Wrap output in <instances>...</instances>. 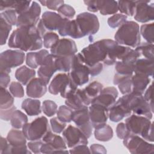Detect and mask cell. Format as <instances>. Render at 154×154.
I'll return each mask as SVG.
<instances>
[{"mask_svg":"<svg viewBox=\"0 0 154 154\" xmlns=\"http://www.w3.org/2000/svg\"><path fill=\"white\" fill-rule=\"evenodd\" d=\"M42 37L35 26L19 27L10 35L8 46L23 52L40 49L43 46Z\"/></svg>","mask_w":154,"mask_h":154,"instance_id":"6da1fadb","label":"cell"},{"mask_svg":"<svg viewBox=\"0 0 154 154\" xmlns=\"http://www.w3.org/2000/svg\"><path fill=\"white\" fill-rule=\"evenodd\" d=\"M117 43L111 39H102L84 48L80 52L84 64L90 69L93 66L103 62L109 49Z\"/></svg>","mask_w":154,"mask_h":154,"instance_id":"7a4b0ae2","label":"cell"},{"mask_svg":"<svg viewBox=\"0 0 154 154\" xmlns=\"http://www.w3.org/2000/svg\"><path fill=\"white\" fill-rule=\"evenodd\" d=\"M125 124L131 134L141 136L147 141H153V123L150 120L134 114L125 120Z\"/></svg>","mask_w":154,"mask_h":154,"instance_id":"3957f363","label":"cell"},{"mask_svg":"<svg viewBox=\"0 0 154 154\" xmlns=\"http://www.w3.org/2000/svg\"><path fill=\"white\" fill-rule=\"evenodd\" d=\"M114 38L119 45H126L132 48L137 47L141 41L138 24L134 21H126L116 31Z\"/></svg>","mask_w":154,"mask_h":154,"instance_id":"277c9868","label":"cell"},{"mask_svg":"<svg viewBox=\"0 0 154 154\" xmlns=\"http://www.w3.org/2000/svg\"><path fill=\"white\" fill-rule=\"evenodd\" d=\"M122 97L135 114L144 116L149 120L152 119L153 107L144 99L142 94L131 92Z\"/></svg>","mask_w":154,"mask_h":154,"instance_id":"5b68a950","label":"cell"},{"mask_svg":"<svg viewBox=\"0 0 154 154\" xmlns=\"http://www.w3.org/2000/svg\"><path fill=\"white\" fill-rule=\"evenodd\" d=\"M78 86L69 78L68 74L58 73L51 82L49 85V92L54 95L60 93L63 98L66 99L73 93Z\"/></svg>","mask_w":154,"mask_h":154,"instance_id":"8992f818","label":"cell"},{"mask_svg":"<svg viewBox=\"0 0 154 154\" xmlns=\"http://www.w3.org/2000/svg\"><path fill=\"white\" fill-rule=\"evenodd\" d=\"M50 130L48 120L45 116L36 118L31 123H26L22 128V132L29 141L42 140Z\"/></svg>","mask_w":154,"mask_h":154,"instance_id":"52a82bcc","label":"cell"},{"mask_svg":"<svg viewBox=\"0 0 154 154\" xmlns=\"http://www.w3.org/2000/svg\"><path fill=\"white\" fill-rule=\"evenodd\" d=\"M68 19L63 17L60 14L53 11H47L43 13L37 28L43 38L48 32L59 30Z\"/></svg>","mask_w":154,"mask_h":154,"instance_id":"ba28073f","label":"cell"},{"mask_svg":"<svg viewBox=\"0 0 154 154\" xmlns=\"http://www.w3.org/2000/svg\"><path fill=\"white\" fill-rule=\"evenodd\" d=\"M68 76L78 87L82 86L88 82L89 69L84 64L80 53L74 55L72 68L68 73Z\"/></svg>","mask_w":154,"mask_h":154,"instance_id":"9c48e42d","label":"cell"},{"mask_svg":"<svg viewBox=\"0 0 154 154\" xmlns=\"http://www.w3.org/2000/svg\"><path fill=\"white\" fill-rule=\"evenodd\" d=\"M75 20L82 37L87 35L91 37L99 29L100 25L98 18L91 13H81L77 15Z\"/></svg>","mask_w":154,"mask_h":154,"instance_id":"30bf717a","label":"cell"},{"mask_svg":"<svg viewBox=\"0 0 154 154\" xmlns=\"http://www.w3.org/2000/svg\"><path fill=\"white\" fill-rule=\"evenodd\" d=\"M25 58L24 52L19 49H8L1 52L0 55V72L10 73L12 68L22 64Z\"/></svg>","mask_w":154,"mask_h":154,"instance_id":"8fae6325","label":"cell"},{"mask_svg":"<svg viewBox=\"0 0 154 154\" xmlns=\"http://www.w3.org/2000/svg\"><path fill=\"white\" fill-rule=\"evenodd\" d=\"M43 142L41 147L42 153H68L67 146L63 138L53 134L51 131L42 138Z\"/></svg>","mask_w":154,"mask_h":154,"instance_id":"7c38bea8","label":"cell"},{"mask_svg":"<svg viewBox=\"0 0 154 154\" xmlns=\"http://www.w3.org/2000/svg\"><path fill=\"white\" fill-rule=\"evenodd\" d=\"M123 144L132 154L152 153L154 146L138 135L129 134L123 139Z\"/></svg>","mask_w":154,"mask_h":154,"instance_id":"4fadbf2b","label":"cell"},{"mask_svg":"<svg viewBox=\"0 0 154 154\" xmlns=\"http://www.w3.org/2000/svg\"><path fill=\"white\" fill-rule=\"evenodd\" d=\"M72 120L87 138L91 137L93 128L90 122L87 106L73 110Z\"/></svg>","mask_w":154,"mask_h":154,"instance_id":"5bb4252c","label":"cell"},{"mask_svg":"<svg viewBox=\"0 0 154 154\" xmlns=\"http://www.w3.org/2000/svg\"><path fill=\"white\" fill-rule=\"evenodd\" d=\"M41 7L36 1H32L29 8L18 15L16 26L17 28L26 26H35L40 20Z\"/></svg>","mask_w":154,"mask_h":154,"instance_id":"9a60e30c","label":"cell"},{"mask_svg":"<svg viewBox=\"0 0 154 154\" xmlns=\"http://www.w3.org/2000/svg\"><path fill=\"white\" fill-rule=\"evenodd\" d=\"M63 137L69 148L80 144H87L88 138L77 127L69 125L63 132Z\"/></svg>","mask_w":154,"mask_h":154,"instance_id":"2e32d148","label":"cell"},{"mask_svg":"<svg viewBox=\"0 0 154 154\" xmlns=\"http://www.w3.org/2000/svg\"><path fill=\"white\" fill-rule=\"evenodd\" d=\"M134 17L141 23H146L154 19V3L150 1H136Z\"/></svg>","mask_w":154,"mask_h":154,"instance_id":"e0dca14e","label":"cell"},{"mask_svg":"<svg viewBox=\"0 0 154 154\" xmlns=\"http://www.w3.org/2000/svg\"><path fill=\"white\" fill-rule=\"evenodd\" d=\"M50 51L51 54L57 57L73 56L77 52V46L72 39L64 38L59 39Z\"/></svg>","mask_w":154,"mask_h":154,"instance_id":"ac0fdd59","label":"cell"},{"mask_svg":"<svg viewBox=\"0 0 154 154\" xmlns=\"http://www.w3.org/2000/svg\"><path fill=\"white\" fill-rule=\"evenodd\" d=\"M132 111L122 97H120L108 110V118L112 122H118L131 115Z\"/></svg>","mask_w":154,"mask_h":154,"instance_id":"d6986e66","label":"cell"},{"mask_svg":"<svg viewBox=\"0 0 154 154\" xmlns=\"http://www.w3.org/2000/svg\"><path fill=\"white\" fill-rule=\"evenodd\" d=\"M118 94V91L114 87H106L102 89L100 94L93 100L91 103L100 105L109 110L115 103Z\"/></svg>","mask_w":154,"mask_h":154,"instance_id":"ffe728a7","label":"cell"},{"mask_svg":"<svg viewBox=\"0 0 154 154\" xmlns=\"http://www.w3.org/2000/svg\"><path fill=\"white\" fill-rule=\"evenodd\" d=\"M89 116L93 128L106 124L108 119V109L96 103H91L88 107Z\"/></svg>","mask_w":154,"mask_h":154,"instance_id":"44dd1931","label":"cell"},{"mask_svg":"<svg viewBox=\"0 0 154 154\" xmlns=\"http://www.w3.org/2000/svg\"><path fill=\"white\" fill-rule=\"evenodd\" d=\"M55 55L49 54L38 69V78L46 85L48 84L51 77L57 70L55 66Z\"/></svg>","mask_w":154,"mask_h":154,"instance_id":"7402d4cb","label":"cell"},{"mask_svg":"<svg viewBox=\"0 0 154 154\" xmlns=\"http://www.w3.org/2000/svg\"><path fill=\"white\" fill-rule=\"evenodd\" d=\"M65 104L72 109L76 110L90 105L91 102L87 97L82 89L77 88L73 93L66 99Z\"/></svg>","mask_w":154,"mask_h":154,"instance_id":"603a6c76","label":"cell"},{"mask_svg":"<svg viewBox=\"0 0 154 154\" xmlns=\"http://www.w3.org/2000/svg\"><path fill=\"white\" fill-rule=\"evenodd\" d=\"M46 85L39 78H34L26 85V94L31 98H40L47 91Z\"/></svg>","mask_w":154,"mask_h":154,"instance_id":"cb8c5ba5","label":"cell"},{"mask_svg":"<svg viewBox=\"0 0 154 154\" xmlns=\"http://www.w3.org/2000/svg\"><path fill=\"white\" fill-rule=\"evenodd\" d=\"M31 1H1L0 11H4L7 10H14L18 15L27 11L31 4Z\"/></svg>","mask_w":154,"mask_h":154,"instance_id":"d4e9b609","label":"cell"},{"mask_svg":"<svg viewBox=\"0 0 154 154\" xmlns=\"http://www.w3.org/2000/svg\"><path fill=\"white\" fill-rule=\"evenodd\" d=\"M58 33L61 36L65 37L69 35L73 38L78 39L82 37L75 19H67L61 28L58 30Z\"/></svg>","mask_w":154,"mask_h":154,"instance_id":"484cf974","label":"cell"},{"mask_svg":"<svg viewBox=\"0 0 154 154\" xmlns=\"http://www.w3.org/2000/svg\"><path fill=\"white\" fill-rule=\"evenodd\" d=\"M134 72L137 74H142L149 77H153V61L144 58L138 59L134 64Z\"/></svg>","mask_w":154,"mask_h":154,"instance_id":"4316f807","label":"cell"},{"mask_svg":"<svg viewBox=\"0 0 154 154\" xmlns=\"http://www.w3.org/2000/svg\"><path fill=\"white\" fill-rule=\"evenodd\" d=\"M131 81L132 85V92L143 94L147 85L150 84V79L144 75L135 73L131 77Z\"/></svg>","mask_w":154,"mask_h":154,"instance_id":"83f0119b","label":"cell"},{"mask_svg":"<svg viewBox=\"0 0 154 154\" xmlns=\"http://www.w3.org/2000/svg\"><path fill=\"white\" fill-rule=\"evenodd\" d=\"M21 108L29 116H35L42 112L41 103L39 100L26 98L23 100Z\"/></svg>","mask_w":154,"mask_h":154,"instance_id":"f1b7e54d","label":"cell"},{"mask_svg":"<svg viewBox=\"0 0 154 154\" xmlns=\"http://www.w3.org/2000/svg\"><path fill=\"white\" fill-rule=\"evenodd\" d=\"M35 76V71L33 69L22 66L15 72L16 79L22 85H27Z\"/></svg>","mask_w":154,"mask_h":154,"instance_id":"f546056e","label":"cell"},{"mask_svg":"<svg viewBox=\"0 0 154 154\" xmlns=\"http://www.w3.org/2000/svg\"><path fill=\"white\" fill-rule=\"evenodd\" d=\"M7 140L12 147H20L25 146L26 144V138L24 135L22 131L17 129H11L7 136Z\"/></svg>","mask_w":154,"mask_h":154,"instance_id":"4dcf8cb0","label":"cell"},{"mask_svg":"<svg viewBox=\"0 0 154 154\" xmlns=\"http://www.w3.org/2000/svg\"><path fill=\"white\" fill-rule=\"evenodd\" d=\"M98 11L102 15L116 14L118 11V3L116 1L97 0Z\"/></svg>","mask_w":154,"mask_h":154,"instance_id":"1f68e13d","label":"cell"},{"mask_svg":"<svg viewBox=\"0 0 154 154\" xmlns=\"http://www.w3.org/2000/svg\"><path fill=\"white\" fill-rule=\"evenodd\" d=\"M94 129V137L98 141L106 142L111 140L113 137L112 129L108 125L105 124Z\"/></svg>","mask_w":154,"mask_h":154,"instance_id":"d6a6232c","label":"cell"},{"mask_svg":"<svg viewBox=\"0 0 154 154\" xmlns=\"http://www.w3.org/2000/svg\"><path fill=\"white\" fill-rule=\"evenodd\" d=\"M102 89L103 85L101 83L97 81H93L82 90L91 103L93 100L100 94Z\"/></svg>","mask_w":154,"mask_h":154,"instance_id":"836d02e7","label":"cell"},{"mask_svg":"<svg viewBox=\"0 0 154 154\" xmlns=\"http://www.w3.org/2000/svg\"><path fill=\"white\" fill-rule=\"evenodd\" d=\"M28 123V117L23 112L20 110L16 109L10 119V123L14 129H21Z\"/></svg>","mask_w":154,"mask_h":154,"instance_id":"e575fe53","label":"cell"},{"mask_svg":"<svg viewBox=\"0 0 154 154\" xmlns=\"http://www.w3.org/2000/svg\"><path fill=\"white\" fill-rule=\"evenodd\" d=\"M73 57L74 55L68 57L56 56L55 66L57 70L63 72H69L72 68Z\"/></svg>","mask_w":154,"mask_h":154,"instance_id":"d590c367","label":"cell"},{"mask_svg":"<svg viewBox=\"0 0 154 154\" xmlns=\"http://www.w3.org/2000/svg\"><path fill=\"white\" fill-rule=\"evenodd\" d=\"M0 109H7L13 106L14 97L5 88L0 87Z\"/></svg>","mask_w":154,"mask_h":154,"instance_id":"8d00e7d4","label":"cell"},{"mask_svg":"<svg viewBox=\"0 0 154 154\" xmlns=\"http://www.w3.org/2000/svg\"><path fill=\"white\" fill-rule=\"evenodd\" d=\"M118 8L120 13L125 15L133 16L136 8V1H119Z\"/></svg>","mask_w":154,"mask_h":154,"instance_id":"74e56055","label":"cell"},{"mask_svg":"<svg viewBox=\"0 0 154 154\" xmlns=\"http://www.w3.org/2000/svg\"><path fill=\"white\" fill-rule=\"evenodd\" d=\"M153 44L144 42L140 43L135 50L139 53L140 57L143 55L144 58L153 61Z\"/></svg>","mask_w":154,"mask_h":154,"instance_id":"f35d334b","label":"cell"},{"mask_svg":"<svg viewBox=\"0 0 154 154\" xmlns=\"http://www.w3.org/2000/svg\"><path fill=\"white\" fill-rule=\"evenodd\" d=\"M115 64V70L117 74L125 76H132L133 75L134 64L118 61Z\"/></svg>","mask_w":154,"mask_h":154,"instance_id":"ab89813d","label":"cell"},{"mask_svg":"<svg viewBox=\"0 0 154 154\" xmlns=\"http://www.w3.org/2000/svg\"><path fill=\"white\" fill-rule=\"evenodd\" d=\"M73 109L66 105H61L57 112V118L64 123H70L72 122Z\"/></svg>","mask_w":154,"mask_h":154,"instance_id":"60d3db41","label":"cell"},{"mask_svg":"<svg viewBox=\"0 0 154 154\" xmlns=\"http://www.w3.org/2000/svg\"><path fill=\"white\" fill-rule=\"evenodd\" d=\"M153 23L142 25L140 27V35L149 43H153Z\"/></svg>","mask_w":154,"mask_h":154,"instance_id":"b9f144b4","label":"cell"},{"mask_svg":"<svg viewBox=\"0 0 154 154\" xmlns=\"http://www.w3.org/2000/svg\"><path fill=\"white\" fill-rule=\"evenodd\" d=\"M127 16L117 13L114 14V15L108 17L107 23L109 27L111 28H116L117 27H120L122 25H123L125 22L127 21Z\"/></svg>","mask_w":154,"mask_h":154,"instance_id":"7bdbcfd3","label":"cell"},{"mask_svg":"<svg viewBox=\"0 0 154 154\" xmlns=\"http://www.w3.org/2000/svg\"><path fill=\"white\" fill-rule=\"evenodd\" d=\"M12 29V25L7 23L2 18L0 17V29H1V45L6 43L8 38L10 31Z\"/></svg>","mask_w":154,"mask_h":154,"instance_id":"ee69618b","label":"cell"},{"mask_svg":"<svg viewBox=\"0 0 154 154\" xmlns=\"http://www.w3.org/2000/svg\"><path fill=\"white\" fill-rule=\"evenodd\" d=\"M57 103L51 100H45L43 102L42 109L43 113L48 117L54 116L57 112Z\"/></svg>","mask_w":154,"mask_h":154,"instance_id":"f6af8a7d","label":"cell"},{"mask_svg":"<svg viewBox=\"0 0 154 154\" xmlns=\"http://www.w3.org/2000/svg\"><path fill=\"white\" fill-rule=\"evenodd\" d=\"M43 38L44 47L51 49L59 40V36L54 32H48L43 37Z\"/></svg>","mask_w":154,"mask_h":154,"instance_id":"bcb514c9","label":"cell"},{"mask_svg":"<svg viewBox=\"0 0 154 154\" xmlns=\"http://www.w3.org/2000/svg\"><path fill=\"white\" fill-rule=\"evenodd\" d=\"M18 14L14 10H7L2 11L0 14V17L5 20L11 25H16Z\"/></svg>","mask_w":154,"mask_h":154,"instance_id":"7dc6e473","label":"cell"},{"mask_svg":"<svg viewBox=\"0 0 154 154\" xmlns=\"http://www.w3.org/2000/svg\"><path fill=\"white\" fill-rule=\"evenodd\" d=\"M9 91L14 97L22 98L24 96V90L22 84L19 82H11L9 85Z\"/></svg>","mask_w":154,"mask_h":154,"instance_id":"c3c4849f","label":"cell"},{"mask_svg":"<svg viewBox=\"0 0 154 154\" xmlns=\"http://www.w3.org/2000/svg\"><path fill=\"white\" fill-rule=\"evenodd\" d=\"M57 11L58 12V14H60L63 17L70 20L73 18L76 13L73 7L69 4H65L61 5Z\"/></svg>","mask_w":154,"mask_h":154,"instance_id":"681fc988","label":"cell"},{"mask_svg":"<svg viewBox=\"0 0 154 154\" xmlns=\"http://www.w3.org/2000/svg\"><path fill=\"white\" fill-rule=\"evenodd\" d=\"M26 64L31 69H36L39 66L37 52H30L26 54Z\"/></svg>","mask_w":154,"mask_h":154,"instance_id":"f907efd6","label":"cell"},{"mask_svg":"<svg viewBox=\"0 0 154 154\" xmlns=\"http://www.w3.org/2000/svg\"><path fill=\"white\" fill-rule=\"evenodd\" d=\"M50 123L52 131L57 134L63 132L66 126V123L60 120L57 117L51 119Z\"/></svg>","mask_w":154,"mask_h":154,"instance_id":"816d5d0a","label":"cell"},{"mask_svg":"<svg viewBox=\"0 0 154 154\" xmlns=\"http://www.w3.org/2000/svg\"><path fill=\"white\" fill-rule=\"evenodd\" d=\"M117 85L120 93L122 94L125 95L131 93L132 88L131 77L124 79Z\"/></svg>","mask_w":154,"mask_h":154,"instance_id":"f5cc1de1","label":"cell"},{"mask_svg":"<svg viewBox=\"0 0 154 154\" xmlns=\"http://www.w3.org/2000/svg\"><path fill=\"white\" fill-rule=\"evenodd\" d=\"M43 6H46L47 8L53 10H58L59 8L64 4V1L58 0V1H40Z\"/></svg>","mask_w":154,"mask_h":154,"instance_id":"db71d44e","label":"cell"},{"mask_svg":"<svg viewBox=\"0 0 154 154\" xmlns=\"http://www.w3.org/2000/svg\"><path fill=\"white\" fill-rule=\"evenodd\" d=\"M116 134L119 138L122 140L130 134V132L125 123L121 122L117 125L116 127Z\"/></svg>","mask_w":154,"mask_h":154,"instance_id":"11a10c76","label":"cell"},{"mask_svg":"<svg viewBox=\"0 0 154 154\" xmlns=\"http://www.w3.org/2000/svg\"><path fill=\"white\" fill-rule=\"evenodd\" d=\"M43 142L40 140L31 141L27 144V146L30 151L34 153H40L41 147Z\"/></svg>","mask_w":154,"mask_h":154,"instance_id":"9f6ffc18","label":"cell"},{"mask_svg":"<svg viewBox=\"0 0 154 154\" xmlns=\"http://www.w3.org/2000/svg\"><path fill=\"white\" fill-rule=\"evenodd\" d=\"M70 153H91L90 149L87 144H80L76 146L73 148H71L69 150Z\"/></svg>","mask_w":154,"mask_h":154,"instance_id":"6f0895ef","label":"cell"},{"mask_svg":"<svg viewBox=\"0 0 154 154\" xmlns=\"http://www.w3.org/2000/svg\"><path fill=\"white\" fill-rule=\"evenodd\" d=\"M16 109V108L14 105L12 107L7 109H1V112H0L1 119L4 121L10 120L12 114Z\"/></svg>","mask_w":154,"mask_h":154,"instance_id":"680465c9","label":"cell"},{"mask_svg":"<svg viewBox=\"0 0 154 154\" xmlns=\"http://www.w3.org/2000/svg\"><path fill=\"white\" fill-rule=\"evenodd\" d=\"M91 153H102L105 154L106 153V148L99 144H93L90 146V149Z\"/></svg>","mask_w":154,"mask_h":154,"instance_id":"91938a15","label":"cell"},{"mask_svg":"<svg viewBox=\"0 0 154 154\" xmlns=\"http://www.w3.org/2000/svg\"><path fill=\"white\" fill-rule=\"evenodd\" d=\"M1 72V76H0V85L2 87L7 88L10 82V76L9 75V73H5V72Z\"/></svg>","mask_w":154,"mask_h":154,"instance_id":"94428289","label":"cell"},{"mask_svg":"<svg viewBox=\"0 0 154 154\" xmlns=\"http://www.w3.org/2000/svg\"><path fill=\"white\" fill-rule=\"evenodd\" d=\"M103 70V64L102 63H98L89 69L90 75L92 77L97 76L99 75Z\"/></svg>","mask_w":154,"mask_h":154,"instance_id":"6125c7cd","label":"cell"},{"mask_svg":"<svg viewBox=\"0 0 154 154\" xmlns=\"http://www.w3.org/2000/svg\"><path fill=\"white\" fill-rule=\"evenodd\" d=\"M152 96H153V87H152V84H151L149 87L147 88L146 91L144 93V95L143 96L144 99L148 102L150 105L153 107V100H152Z\"/></svg>","mask_w":154,"mask_h":154,"instance_id":"be15d7a7","label":"cell"},{"mask_svg":"<svg viewBox=\"0 0 154 154\" xmlns=\"http://www.w3.org/2000/svg\"><path fill=\"white\" fill-rule=\"evenodd\" d=\"M84 4L87 6V9L91 12H97L98 11L97 6V0L94 1H84Z\"/></svg>","mask_w":154,"mask_h":154,"instance_id":"e7e4bbea","label":"cell"},{"mask_svg":"<svg viewBox=\"0 0 154 154\" xmlns=\"http://www.w3.org/2000/svg\"><path fill=\"white\" fill-rule=\"evenodd\" d=\"M9 147H10V144L8 143L7 138H5L3 137H1V144H0V153L1 154L6 153Z\"/></svg>","mask_w":154,"mask_h":154,"instance_id":"03108f58","label":"cell"}]
</instances>
